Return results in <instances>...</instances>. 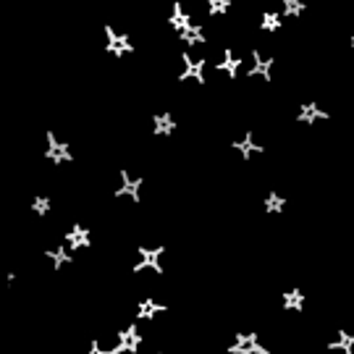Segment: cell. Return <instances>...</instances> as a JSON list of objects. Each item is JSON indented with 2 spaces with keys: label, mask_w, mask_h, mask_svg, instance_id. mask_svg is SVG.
<instances>
[{
  "label": "cell",
  "mask_w": 354,
  "mask_h": 354,
  "mask_svg": "<svg viewBox=\"0 0 354 354\" xmlns=\"http://www.w3.org/2000/svg\"><path fill=\"white\" fill-rule=\"evenodd\" d=\"M127 349V333H121L118 328L100 330L92 339V354H121Z\"/></svg>",
  "instance_id": "1"
}]
</instances>
